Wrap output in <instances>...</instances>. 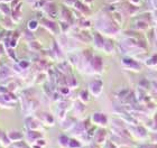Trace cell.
I'll return each instance as SVG.
<instances>
[{
  "mask_svg": "<svg viewBox=\"0 0 157 148\" xmlns=\"http://www.w3.org/2000/svg\"><path fill=\"white\" fill-rule=\"evenodd\" d=\"M28 27H29V29H32V30L36 29L37 21H35V20H32V21H29V23H28Z\"/></svg>",
  "mask_w": 157,
  "mask_h": 148,
  "instance_id": "obj_2",
  "label": "cell"
},
{
  "mask_svg": "<svg viewBox=\"0 0 157 148\" xmlns=\"http://www.w3.org/2000/svg\"><path fill=\"white\" fill-rule=\"evenodd\" d=\"M0 2H3V0H0Z\"/></svg>",
  "mask_w": 157,
  "mask_h": 148,
  "instance_id": "obj_5",
  "label": "cell"
},
{
  "mask_svg": "<svg viewBox=\"0 0 157 148\" xmlns=\"http://www.w3.org/2000/svg\"><path fill=\"white\" fill-rule=\"evenodd\" d=\"M0 13H2L5 16H9V15H11V8H10L9 6H7V3L5 2H0Z\"/></svg>",
  "mask_w": 157,
  "mask_h": 148,
  "instance_id": "obj_1",
  "label": "cell"
},
{
  "mask_svg": "<svg viewBox=\"0 0 157 148\" xmlns=\"http://www.w3.org/2000/svg\"><path fill=\"white\" fill-rule=\"evenodd\" d=\"M9 1H11V0H3V2H5V3L9 2Z\"/></svg>",
  "mask_w": 157,
  "mask_h": 148,
  "instance_id": "obj_4",
  "label": "cell"
},
{
  "mask_svg": "<svg viewBox=\"0 0 157 148\" xmlns=\"http://www.w3.org/2000/svg\"><path fill=\"white\" fill-rule=\"evenodd\" d=\"M19 65H21L23 67H26V66H27V62H20Z\"/></svg>",
  "mask_w": 157,
  "mask_h": 148,
  "instance_id": "obj_3",
  "label": "cell"
}]
</instances>
